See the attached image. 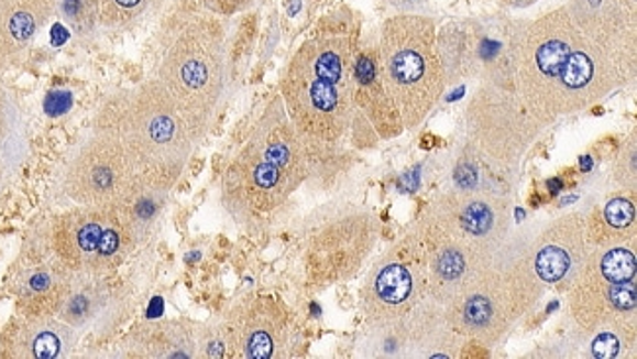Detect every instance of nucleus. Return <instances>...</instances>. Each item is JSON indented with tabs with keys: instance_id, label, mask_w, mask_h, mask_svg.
Wrapping results in <instances>:
<instances>
[{
	"instance_id": "f257e3e1",
	"label": "nucleus",
	"mask_w": 637,
	"mask_h": 359,
	"mask_svg": "<svg viewBox=\"0 0 637 359\" xmlns=\"http://www.w3.org/2000/svg\"><path fill=\"white\" fill-rule=\"evenodd\" d=\"M631 59L584 32L567 9L514 32L508 67L516 97L539 124L583 112L628 79Z\"/></svg>"
},
{
	"instance_id": "f03ea898",
	"label": "nucleus",
	"mask_w": 637,
	"mask_h": 359,
	"mask_svg": "<svg viewBox=\"0 0 637 359\" xmlns=\"http://www.w3.org/2000/svg\"><path fill=\"white\" fill-rule=\"evenodd\" d=\"M97 127L120 135L145 185L169 191L187 170L202 140L157 77L127 90L114 110H105Z\"/></svg>"
},
{
	"instance_id": "7ed1b4c3",
	"label": "nucleus",
	"mask_w": 637,
	"mask_h": 359,
	"mask_svg": "<svg viewBox=\"0 0 637 359\" xmlns=\"http://www.w3.org/2000/svg\"><path fill=\"white\" fill-rule=\"evenodd\" d=\"M355 64L343 36H318L290 59L283 77V105L310 144H336L355 117Z\"/></svg>"
},
{
	"instance_id": "20e7f679",
	"label": "nucleus",
	"mask_w": 637,
	"mask_h": 359,
	"mask_svg": "<svg viewBox=\"0 0 637 359\" xmlns=\"http://www.w3.org/2000/svg\"><path fill=\"white\" fill-rule=\"evenodd\" d=\"M310 170V142L275 100L253 128L250 140L228 170V203L243 213L267 215L287 203Z\"/></svg>"
},
{
	"instance_id": "39448f33",
	"label": "nucleus",
	"mask_w": 637,
	"mask_h": 359,
	"mask_svg": "<svg viewBox=\"0 0 637 359\" xmlns=\"http://www.w3.org/2000/svg\"><path fill=\"white\" fill-rule=\"evenodd\" d=\"M510 246L479 263L440 306L449 330L494 344L536 308L543 283L526 250L508 252Z\"/></svg>"
},
{
	"instance_id": "423d86ee",
	"label": "nucleus",
	"mask_w": 637,
	"mask_h": 359,
	"mask_svg": "<svg viewBox=\"0 0 637 359\" xmlns=\"http://www.w3.org/2000/svg\"><path fill=\"white\" fill-rule=\"evenodd\" d=\"M378 77L403 128L420 127L448 83L430 20L398 17L386 22Z\"/></svg>"
},
{
	"instance_id": "0eeeda50",
	"label": "nucleus",
	"mask_w": 637,
	"mask_h": 359,
	"mask_svg": "<svg viewBox=\"0 0 637 359\" xmlns=\"http://www.w3.org/2000/svg\"><path fill=\"white\" fill-rule=\"evenodd\" d=\"M157 79L177 100L197 134L205 138L230 79L222 34L207 22L187 24L165 50Z\"/></svg>"
},
{
	"instance_id": "6e6552de",
	"label": "nucleus",
	"mask_w": 637,
	"mask_h": 359,
	"mask_svg": "<svg viewBox=\"0 0 637 359\" xmlns=\"http://www.w3.org/2000/svg\"><path fill=\"white\" fill-rule=\"evenodd\" d=\"M636 246L593 248L569 289V308L584 333L636 338Z\"/></svg>"
},
{
	"instance_id": "1a4fd4ad",
	"label": "nucleus",
	"mask_w": 637,
	"mask_h": 359,
	"mask_svg": "<svg viewBox=\"0 0 637 359\" xmlns=\"http://www.w3.org/2000/svg\"><path fill=\"white\" fill-rule=\"evenodd\" d=\"M138 243L142 238L122 207H77L55 218L52 226L55 263L72 273L107 275Z\"/></svg>"
},
{
	"instance_id": "9d476101",
	"label": "nucleus",
	"mask_w": 637,
	"mask_h": 359,
	"mask_svg": "<svg viewBox=\"0 0 637 359\" xmlns=\"http://www.w3.org/2000/svg\"><path fill=\"white\" fill-rule=\"evenodd\" d=\"M144 185L120 135L99 127L73 150L62 181L65 197L90 208L124 207Z\"/></svg>"
},
{
	"instance_id": "9b49d317",
	"label": "nucleus",
	"mask_w": 637,
	"mask_h": 359,
	"mask_svg": "<svg viewBox=\"0 0 637 359\" xmlns=\"http://www.w3.org/2000/svg\"><path fill=\"white\" fill-rule=\"evenodd\" d=\"M377 220L365 208L343 205L316 220L306 236V273L316 285H332L358 273L375 248Z\"/></svg>"
},
{
	"instance_id": "f8f14e48",
	"label": "nucleus",
	"mask_w": 637,
	"mask_h": 359,
	"mask_svg": "<svg viewBox=\"0 0 637 359\" xmlns=\"http://www.w3.org/2000/svg\"><path fill=\"white\" fill-rule=\"evenodd\" d=\"M422 228L463 243L481 255H494L508 246V200L494 191L458 187L438 198L422 218Z\"/></svg>"
},
{
	"instance_id": "ddd939ff",
	"label": "nucleus",
	"mask_w": 637,
	"mask_h": 359,
	"mask_svg": "<svg viewBox=\"0 0 637 359\" xmlns=\"http://www.w3.org/2000/svg\"><path fill=\"white\" fill-rule=\"evenodd\" d=\"M468 108L469 145L488 167H510L538 138L539 122L524 108L516 93L483 89Z\"/></svg>"
},
{
	"instance_id": "4468645a",
	"label": "nucleus",
	"mask_w": 637,
	"mask_h": 359,
	"mask_svg": "<svg viewBox=\"0 0 637 359\" xmlns=\"http://www.w3.org/2000/svg\"><path fill=\"white\" fill-rule=\"evenodd\" d=\"M426 279L422 261L383 260L369 273L361 289V306L369 320L381 330H395L408 324V316L424 305Z\"/></svg>"
},
{
	"instance_id": "2eb2a0df",
	"label": "nucleus",
	"mask_w": 637,
	"mask_h": 359,
	"mask_svg": "<svg viewBox=\"0 0 637 359\" xmlns=\"http://www.w3.org/2000/svg\"><path fill=\"white\" fill-rule=\"evenodd\" d=\"M531 270L543 285H573L593 252L584 216L567 215L553 220L524 248Z\"/></svg>"
},
{
	"instance_id": "dca6fc26",
	"label": "nucleus",
	"mask_w": 637,
	"mask_h": 359,
	"mask_svg": "<svg viewBox=\"0 0 637 359\" xmlns=\"http://www.w3.org/2000/svg\"><path fill=\"white\" fill-rule=\"evenodd\" d=\"M224 341L226 348L238 358H285L288 334L283 313L267 296L248 301L230 316L224 328Z\"/></svg>"
},
{
	"instance_id": "f3484780",
	"label": "nucleus",
	"mask_w": 637,
	"mask_h": 359,
	"mask_svg": "<svg viewBox=\"0 0 637 359\" xmlns=\"http://www.w3.org/2000/svg\"><path fill=\"white\" fill-rule=\"evenodd\" d=\"M128 315V295L112 289L105 275L72 273L64 303L55 313L57 318L75 330L105 333L117 328Z\"/></svg>"
},
{
	"instance_id": "a211bd4d",
	"label": "nucleus",
	"mask_w": 637,
	"mask_h": 359,
	"mask_svg": "<svg viewBox=\"0 0 637 359\" xmlns=\"http://www.w3.org/2000/svg\"><path fill=\"white\" fill-rule=\"evenodd\" d=\"M57 12V0H0V57L19 59Z\"/></svg>"
},
{
	"instance_id": "6ab92c4d",
	"label": "nucleus",
	"mask_w": 637,
	"mask_h": 359,
	"mask_svg": "<svg viewBox=\"0 0 637 359\" xmlns=\"http://www.w3.org/2000/svg\"><path fill=\"white\" fill-rule=\"evenodd\" d=\"M128 356L145 359H190L200 356L195 330L185 323H147L128 336Z\"/></svg>"
},
{
	"instance_id": "aec40b11",
	"label": "nucleus",
	"mask_w": 637,
	"mask_h": 359,
	"mask_svg": "<svg viewBox=\"0 0 637 359\" xmlns=\"http://www.w3.org/2000/svg\"><path fill=\"white\" fill-rule=\"evenodd\" d=\"M79 344V330L57 316H32L14 340L12 356L20 359L72 358Z\"/></svg>"
},
{
	"instance_id": "412c9836",
	"label": "nucleus",
	"mask_w": 637,
	"mask_h": 359,
	"mask_svg": "<svg viewBox=\"0 0 637 359\" xmlns=\"http://www.w3.org/2000/svg\"><path fill=\"white\" fill-rule=\"evenodd\" d=\"M72 281V271L59 263L36 265L20 278V301L26 305L32 316H55L64 303L65 293Z\"/></svg>"
},
{
	"instance_id": "4be33fe9",
	"label": "nucleus",
	"mask_w": 637,
	"mask_h": 359,
	"mask_svg": "<svg viewBox=\"0 0 637 359\" xmlns=\"http://www.w3.org/2000/svg\"><path fill=\"white\" fill-rule=\"evenodd\" d=\"M591 248L636 246V207L629 198H612L604 208L584 218Z\"/></svg>"
},
{
	"instance_id": "5701e85b",
	"label": "nucleus",
	"mask_w": 637,
	"mask_h": 359,
	"mask_svg": "<svg viewBox=\"0 0 637 359\" xmlns=\"http://www.w3.org/2000/svg\"><path fill=\"white\" fill-rule=\"evenodd\" d=\"M163 0H100V28L124 32L162 7Z\"/></svg>"
},
{
	"instance_id": "b1692460",
	"label": "nucleus",
	"mask_w": 637,
	"mask_h": 359,
	"mask_svg": "<svg viewBox=\"0 0 637 359\" xmlns=\"http://www.w3.org/2000/svg\"><path fill=\"white\" fill-rule=\"evenodd\" d=\"M24 148V130L20 108L10 90L0 83V153L19 165Z\"/></svg>"
},
{
	"instance_id": "393cba45",
	"label": "nucleus",
	"mask_w": 637,
	"mask_h": 359,
	"mask_svg": "<svg viewBox=\"0 0 637 359\" xmlns=\"http://www.w3.org/2000/svg\"><path fill=\"white\" fill-rule=\"evenodd\" d=\"M55 17L77 36H90L100 28V0H57Z\"/></svg>"
},
{
	"instance_id": "a878e982",
	"label": "nucleus",
	"mask_w": 637,
	"mask_h": 359,
	"mask_svg": "<svg viewBox=\"0 0 637 359\" xmlns=\"http://www.w3.org/2000/svg\"><path fill=\"white\" fill-rule=\"evenodd\" d=\"M593 344H591V353H593V358L598 359H612V358H622V356H626L622 348H624V336H619V334L611 333V330H606V333H596L593 334Z\"/></svg>"
},
{
	"instance_id": "bb28decb",
	"label": "nucleus",
	"mask_w": 637,
	"mask_h": 359,
	"mask_svg": "<svg viewBox=\"0 0 637 359\" xmlns=\"http://www.w3.org/2000/svg\"><path fill=\"white\" fill-rule=\"evenodd\" d=\"M73 105V95L69 90H54L47 95L44 108L50 117H62Z\"/></svg>"
},
{
	"instance_id": "cd10ccee",
	"label": "nucleus",
	"mask_w": 637,
	"mask_h": 359,
	"mask_svg": "<svg viewBox=\"0 0 637 359\" xmlns=\"http://www.w3.org/2000/svg\"><path fill=\"white\" fill-rule=\"evenodd\" d=\"M19 165H14V163L10 162L9 157L4 155V153H0V191L4 189V185H7V181H9L10 173L17 170Z\"/></svg>"
},
{
	"instance_id": "c85d7f7f",
	"label": "nucleus",
	"mask_w": 637,
	"mask_h": 359,
	"mask_svg": "<svg viewBox=\"0 0 637 359\" xmlns=\"http://www.w3.org/2000/svg\"><path fill=\"white\" fill-rule=\"evenodd\" d=\"M212 2H216V7H218V9L235 10L242 9V7H245V4H248V2H252V0H212Z\"/></svg>"
},
{
	"instance_id": "c756f323",
	"label": "nucleus",
	"mask_w": 637,
	"mask_h": 359,
	"mask_svg": "<svg viewBox=\"0 0 637 359\" xmlns=\"http://www.w3.org/2000/svg\"><path fill=\"white\" fill-rule=\"evenodd\" d=\"M512 4H516V7H526V4H531V2H536V0H510Z\"/></svg>"
},
{
	"instance_id": "7c9ffc66",
	"label": "nucleus",
	"mask_w": 637,
	"mask_h": 359,
	"mask_svg": "<svg viewBox=\"0 0 637 359\" xmlns=\"http://www.w3.org/2000/svg\"><path fill=\"white\" fill-rule=\"evenodd\" d=\"M2 69H4V65L0 64V72H2Z\"/></svg>"
}]
</instances>
